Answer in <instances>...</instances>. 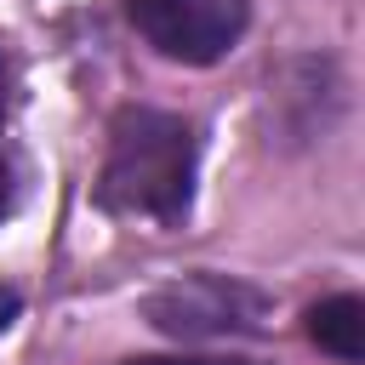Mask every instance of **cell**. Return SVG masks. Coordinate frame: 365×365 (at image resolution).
I'll use <instances>...</instances> for the list:
<instances>
[{
  "label": "cell",
  "instance_id": "5b68a950",
  "mask_svg": "<svg viewBox=\"0 0 365 365\" xmlns=\"http://www.w3.org/2000/svg\"><path fill=\"white\" fill-rule=\"evenodd\" d=\"M11 200H17V171H11V160L0 154V217L11 211Z\"/></svg>",
  "mask_w": 365,
  "mask_h": 365
},
{
  "label": "cell",
  "instance_id": "277c9868",
  "mask_svg": "<svg viewBox=\"0 0 365 365\" xmlns=\"http://www.w3.org/2000/svg\"><path fill=\"white\" fill-rule=\"evenodd\" d=\"M308 336L336 354L342 365H359L365 359V302L359 297H325L308 308Z\"/></svg>",
  "mask_w": 365,
  "mask_h": 365
},
{
  "label": "cell",
  "instance_id": "52a82bcc",
  "mask_svg": "<svg viewBox=\"0 0 365 365\" xmlns=\"http://www.w3.org/2000/svg\"><path fill=\"white\" fill-rule=\"evenodd\" d=\"M125 365H251V359H125Z\"/></svg>",
  "mask_w": 365,
  "mask_h": 365
},
{
  "label": "cell",
  "instance_id": "7a4b0ae2",
  "mask_svg": "<svg viewBox=\"0 0 365 365\" xmlns=\"http://www.w3.org/2000/svg\"><path fill=\"white\" fill-rule=\"evenodd\" d=\"M143 319L177 342L205 336H251L268 319V297L234 274H182L143 297Z\"/></svg>",
  "mask_w": 365,
  "mask_h": 365
},
{
  "label": "cell",
  "instance_id": "8992f818",
  "mask_svg": "<svg viewBox=\"0 0 365 365\" xmlns=\"http://www.w3.org/2000/svg\"><path fill=\"white\" fill-rule=\"evenodd\" d=\"M17 308H23V297H17L11 285H0V336L11 331V319H17Z\"/></svg>",
  "mask_w": 365,
  "mask_h": 365
},
{
  "label": "cell",
  "instance_id": "ba28073f",
  "mask_svg": "<svg viewBox=\"0 0 365 365\" xmlns=\"http://www.w3.org/2000/svg\"><path fill=\"white\" fill-rule=\"evenodd\" d=\"M6 108H11V63L0 51V120H6Z\"/></svg>",
  "mask_w": 365,
  "mask_h": 365
},
{
  "label": "cell",
  "instance_id": "3957f363",
  "mask_svg": "<svg viewBox=\"0 0 365 365\" xmlns=\"http://www.w3.org/2000/svg\"><path fill=\"white\" fill-rule=\"evenodd\" d=\"M125 17L171 63H217L245 34L240 0H125Z\"/></svg>",
  "mask_w": 365,
  "mask_h": 365
},
{
  "label": "cell",
  "instance_id": "6da1fadb",
  "mask_svg": "<svg viewBox=\"0 0 365 365\" xmlns=\"http://www.w3.org/2000/svg\"><path fill=\"white\" fill-rule=\"evenodd\" d=\"M194 165H200V137L182 114L120 108L97 171V205L114 217L182 222L194 205Z\"/></svg>",
  "mask_w": 365,
  "mask_h": 365
}]
</instances>
